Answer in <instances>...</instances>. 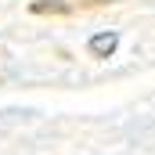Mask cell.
<instances>
[{"mask_svg":"<svg viewBox=\"0 0 155 155\" xmlns=\"http://www.w3.org/2000/svg\"><path fill=\"white\" fill-rule=\"evenodd\" d=\"M72 7L76 4H69V0H36V4H29L33 15H72Z\"/></svg>","mask_w":155,"mask_h":155,"instance_id":"6da1fadb","label":"cell"},{"mask_svg":"<svg viewBox=\"0 0 155 155\" xmlns=\"http://www.w3.org/2000/svg\"><path fill=\"white\" fill-rule=\"evenodd\" d=\"M116 47H119V36H116V33H101V36L90 40V54H94V58H108Z\"/></svg>","mask_w":155,"mask_h":155,"instance_id":"7a4b0ae2","label":"cell"},{"mask_svg":"<svg viewBox=\"0 0 155 155\" xmlns=\"http://www.w3.org/2000/svg\"><path fill=\"white\" fill-rule=\"evenodd\" d=\"M79 7H105V4H116V0H76Z\"/></svg>","mask_w":155,"mask_h":155,"instance_id":"3957f363","label":"cell"}]
</instances>
